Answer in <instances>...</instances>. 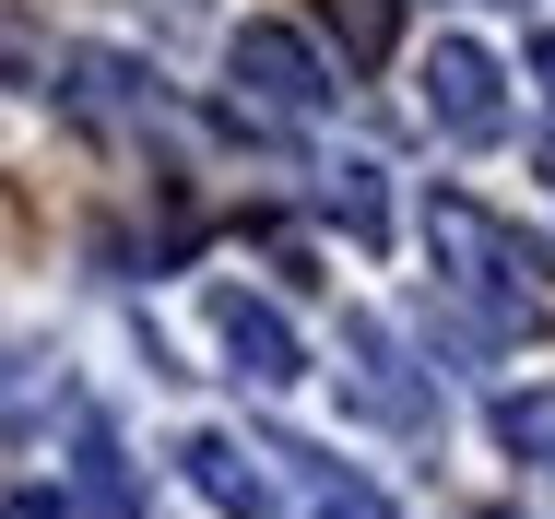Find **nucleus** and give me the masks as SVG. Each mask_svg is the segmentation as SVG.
I'll use <instances>...</instances> for the list:
<instances>
[{"label": "nucleus", "mask_w": 555, "mask_h": 519, "mask_svg": "<svg viewBox=\"0 0 555 519\" xmlns=\"http://www.w3.org/2000/svg\"><path fill=\"white\" fill-rule=\"evenodd\" d=\"M426 236H438V260L461 272V296H485L496 319H532V296H544V248H532V236H508L496 212L461 202V190L426 202Z\"/></svg>", "instance_id": "1"}, {"label": "nucleus", "mask_w": 555, "mask_h": 519, "mask_svg": "<svg viewBox=\"0 0 555 519\" xmlns=\"http://www.w3.org/2000/svg\"><path fill=\"white\" fill-rule=\"evenodd\" d=\"M532 72H544V95H555V24H544V36H532Z\"/></svg>", "instance_id": "14"}, {"label": "nucleus", "mask_w": 555, "mask_h": 519, "mask_svg": "<svg viewBox=\"0 0 555 519\" xmlns=\"http://www.w3.org/2000/svg\"><path fill=\"white\" fill-rule=\"evenodd\" d=\"M320 202H332L343 236H366V248H378V236H390V166H332V190H320Z\"/></svg>", "instance_id": "10"}, {"label": "nucleus", "mask_w": 555, "mask_h": 519, "mask_svg": "<svg viewBox=\"0 0 555 519\" xmlns=\"http://www.w3.org/2000/svg\"><path fill=\"white\" fill-rule=\"evenodd\" d=\"M224 83L236 106H260V118H284V130H308V118H332V60L296 36V24H236V48H224Z\"/></svg>", "instance_id": "2"}, {"label": "nucleus", "mask_w": 555, "mask_h": 519, "mask_svg": "<svg viewBox=\"0 0 555 519\" xmlns=\"http://www.w3.org/2000/svg\"><path fill=\"white\" fill-rule=\"evenodd\" d=\"M178 472H190V484H202V496H214L224 519H260V508H272V472H260V460H248L236 437H214V425H202V437L178 449Z\"/></svg>", "instance_id": "6"}, {"label": "nucleus", "mask_w": 555, "mask_h": 519, "mask_svg": "<svg viewBox=\"0 0 555 519\" xmlns=\"http://www.w3.org/2000/svg\"><path fill=\"white\" fill-rule=\"evenodd\" d=\"M214 342H224V366H236L248 390H296V378H308V354H296V330H284V319L260 308V296H236V284L214 296Z\"/></svg>", "instance_id": "5"}, {"label": "nucleus", "mask_w": 555, "mask_h": 519, "mask_svg": "<svg viewBox=\"0 0 555 519\" xmlns=\"http://www.w3.org/2000/svg\"><path fill=\"white\" fill-rule=\"evenodd\" d=\"M284 472H296V496H308L320 519H390V496H378V484H354L332 449H284Z\"/></svg>", "instance_id": "7"}, {"label": "nucleus", "mask_w": 555, "mask_h": 519, "mask_svg": "<svg viewBox=\"0 0 555 519\" xmlns=\"http://www.w3.org/2000/svg\"><path fill=\"white\" fill-rule=\"evenodd\" d=\"M0 519H83V508H72V496H48V484H12V496H0Z\"/></svg>", "instance_id": "13"}, {"label": "nucleus", "mask_w": 555, "mask_h": 519, "mask_svg": "<svg viewBox=\"0 0 555 519\" xmlns=\"http://www.w3.org/2000/svg\"><path fill=\"white\" fill-rule=\"evenodd\" d=\"M496 449L532 460V472H555V390H508L496 402Z\"/></svg>", "instance_id": "12"}, {"label": "nucleus", "mask_w": 555, "mask_h": 519, "mask_svg": "<svg viewBox=\"0 0 555 519\" xmlns=\"http://www.w3.org/2000/svg\"><path fill=\"white\" fill-rule=\"evenodd\" d=\"M72 496H83V519H142V484H130V460H118L107 425H83V472H72Z\"/></svg>", "instance_id": "9"}, {"label": "nucleus", "mask_w": 555, "mask_h": 519, "mask_svg": "<svg viewBox=\"0 0 555 519\" xmlns=\"http://www.w3.org/2000/svg\"><path fill=\"white\" fill-rule=\"evenodd\" d=\"M426 118H438L449 142H496V130H508V72L449 36L438 60H426Z\"/></svg>", "instance_id": "3"}, {"label": "nucleus", "mask_w": 555, "mask_h": 519, "mask_svg": "<svg viewBox=\"0 0 555 519\" xmlns=\"http://www.w3.org/2000/svg\"><path fill=\"white\" fill-rule=\"evenodd\" d=\"M142 60H107V48H83L72 60V118H142Z\"/></svg>", "instance_id": "8"}, {"label": "nucleus", "mask_w": 555, "mask_h": 519, "mask_svg": "<svg viewBox=\"0 0 555 519\" xmlns=\"http://www.w3.org/2000/svg\"><path fill=\"white\" fill-rule=\"evenodd\" d=\"M485 519H520V508H485Z\"/></svg>", "instance_id": "16"}, {"label": "nucleus", "mask_w": 555, "mask_h": 519, "mask_svg": "<svg viewBox=\"0 0 555 519\" xmlns=\"http://www.w3.org/2000/svg\"><path fill=\"white\" fill-rule=\"evenodd\" d=\"M343 402L366 425H390V437H426V425H438V390H426V378L390 354V330H366V319H354V378H343Z\"/></svg>", "instance_id": "4"}, {"label": "nucleus", "mask_w": 555, "mask_h": 519, "mask_svg": "<svg viewBox=\"0 0 555 519\" xmlns=\"http://www.w3.org/2000/svg\"><path fill=\"white\" fill-rule=\"evenodd\" d=\"M320 12H332V36H343L354 72H378V60L402 48V0H320Z\"/></svg>", "instance_id": "11"}, {"label": "nucleus", "mask_w": 555, "mask_h": 519, "mask_svg": "<svg viewBox=\"0 0 555 519\" xmlns=\"http://www.w3.org/2000/svg\"><path fill=\"white\" fill-rule=\"evenodd\" d=\"M544 190H555V118H544Z\"/></svg>", "instance_id": "15"}]
</instances>
